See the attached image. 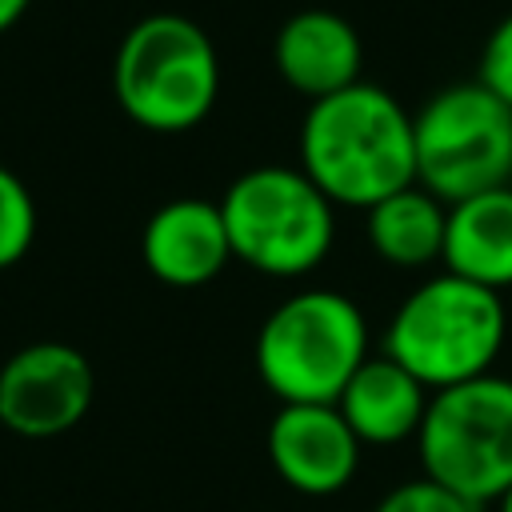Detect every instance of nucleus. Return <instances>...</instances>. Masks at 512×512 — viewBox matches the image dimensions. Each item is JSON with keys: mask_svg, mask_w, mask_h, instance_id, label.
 <instances>
[{"mask_svg": "<svg viewBox=\"0 0 512 512\" xmlns=\"http://www.w3.org/2000/svg\"><path fill=\"white\" fill-rule=\"evenodd\" d=\"M300 168L332 204L368 212L416 184L412 112L368 80L320 96L300 124Z\"/></svg>", "mask_w": 512, "mask_h": 512, "instance_id": "1", "label": "nucleus"}, {"mask_svg": "<svg viewBox=\"0 0 512 512\" xmlns=\"http://www.w3.org/2000/svg\"><path fill=\"white\" fill-rule=\"evenodd\" d=\"M508 336L500 292L456 272L424 280L392 312L384 352L404 364L428 392L492 372Z\"/></svg>", "mask_w": 512, "mask_h": 512, "instance_id": "2", "label": "nucleus"}, {"mask_svg": "<svg viewBox=\"0 0 512 512\" xmlns=\"http://www.w3.org/2000/svg\"><path fill=\"white\" fill-rule=\"evenodd\" d=\"M112 92L132 124L188 132L220 96V56L196 20L152 12L124 32L112 60Z\"/></svg>", "mask_w": 512, "mask_h": 512, "instance_id": "3", "label": "nucleus"}, {"mask_svg": "<svg viewBox=\"0 0 512 512\" xmlns=\"http://www.w3.org/2000/svg\"><path fill=\"white\" fill-rule=\"evenodd\" d=\"M364 360L368 320L332 288L292 292L256 332V372L280 404H336Z\"/></svg>", "mask_w": 512, "mask_h": 512, "instance_id": "4", "label": "nucleus"}, {"mask_svg": "<svg viewBox=\"0 0 512 512\" xmlns=\"http://www.w3.org/2000/svg\"><path fill=\"white\" fill-rule=\"evenodd\" d=\"M216 204L228 228L232 260L264 276H304L320 268L332 252V200L304 176V168H248L228 184Z\"/></svg>", "mask_w": 512, "mask_h": 512, "instance_id": "5", "label": "nucleus"}, {"mask_svg": "<svg viewBox=\"0 0 512 512\" xmlns=\"http://www.w3.org/2000/svg\"><path fill=\"white\" fill-rule=\"evenodd\" d=\"M424 476L468 504H496L512 488V380L476 376L428 396L416 432Z\"/></svg>", "mask_w": 512, "mask_h": 512, "instance_id": "6", "label": "nucleus"}, {"mask_svg": "<svg viewBox=\"0 0 512 512\" xmlns=\"http://www.w3.org/2000/svg\"><path fill=\"white\" fill-rule=\"evenodd\" d=\"M416 184L444 204L512 184V108L480 80L440 88L416 116Z\"/></svg>", "mask_w": 512, "mask_h": 512, "instance_id": "7", "label": "nucleus"}, {"mask_svg": "<svg viewBox=\"0 0 512 512\" xmlns=\"http://www.w3.org/2000/svg\"><path fill=\"white\" fill-rule=\"evenodd\" d=\"M96 396L88 356L60 340H40L12 352L0 368V424L28 440H48L76 428Z\"/></svg>", "mask_w": 512, "mask_h": 512, "instance_id": "8", "label": "nucleus"}, {"mask_svg": "<svg viewBox=\"0 0 512 512\" xmlns=\"http://www.w3.org/2000/svg\"><path fill=\"white\" fill-rule=\"evenodd\" d=\"M360 448L336 404H280L268 424V460L276 476L304 496L348 488L360 468Z\"/></svg>", "mask_w": 512, "mask_h": 512, "instance_id": "9", "label": "nucleus"}, {"mask_svg": "<svg viewBox=\"0 0 512 512\" xmlns=\"http://www.w3.org/2000/svg\"><path fill=\"white\" fill-rule=\"evenodd\" d=\"M140 256L148 272L172 288H200L216 280L232 260L220 204L200 196H180L160 204L144 224Z\"/></svg>", "mask_w": 512, "mask_h": 512, "instance_id": "10", "label": "nucleus"}, {"mask_svg": "<svg viewBox=\"0 0 512 512\" xmlns=\"http://www.w3.org/2000/svg\"><path fill=\"white\" fill-rule=\"evenodd\" d=\"M272 60L288 88L304 92L308 100H320L360 80L364 44L340 12L304 8L280 24Z\"/></svg>", "mask_w": 512, "mask_h": 512, "instance_id": "11", "label": "nucleus"}, {"mask_svg": "<svg viewBox=\"0 0 512 512\" xmlns=\"http://www.w3.org/2000/svg\"><path fill=\"white\" fill-rule=\"evenodd\" d=\"M428 396L432 392L384 352L368 356L352 372V380L336 396V408L360 444H404L416 440L420 420L428 412Z\"/></svg>", "mask_w": 512, "mask_h": 512, "instance_id": "12", "label": "nucleus"}, {"mask_svg": "<svg viewBox=\"0 0 512 512\" xmlns=\"http://www.w3.org/2000/svg\"><path fill=\"white\" fill-rule=\"evenodd\" d=\"M444 268L492 292L512 288V184L448 204Z\"/></svg>", "mask_w": 512, "mask_h": 512, "instance_id": "13", "label": "nucleus"}, {"mask_svg": "<svg viewBox=\"0 0 512 512\" xmlns=\"http://www.w3.org/2000/svg\"><path fill=\"white\" fill-rule=\"evenodd\" d=\"M448 204L428 188L408 184L368 208V244L384 264L424 268L444 256Z\"/></svg>", "mask_w": 512, "mask_h": 512, "instance_id": "14", "label": "nucleus"}, {"mask_svg": "<svg viewBox=\"0 0 512 512\" xmlns=\"http://www.w3.org/2000/svg\"><path fill=\"white\" fill-rule=\"evenodd\" d=\"M36 240V204L24 180L0 164V272L20 264Z\"/></svg>", "mask_w": 512, "mask_h": 512, "instance_id": "15", "label": "nucleus"}, {"mask_svg": "<svg viewBox=\"0 0 512 512\" xmlns=\"http://www.w3.org/2000/svg\"><path fill=\"white\" fill-rule=\"evenodd\" d=\"M372 512H480L476 504H468L464 496H456L452 488L420 476L408 484H396Z\"/></svg>", "mask_w": 512, "mask_h": 512, "instance_id": "16", "label": "nucleus"}, {"mask_svg": "<svg viewBox=\"0 0 512 512\" xmlns=\"http://www.w3.org/2000/svg\"><path fill=\"white\" fill-rule=\"evenodd\" d=\"M476 80L512 108V12L488 32L484 52H480V76Z\"/></svg>", "mask_w": 512, "mask_h": 512, "instance_id": "17", "label": "nucleus"}, {"mask_svg": "<svg viewBox=\"0 0 512 512\" xmlns=\"http://www.w3.org/2000/svg\"><path fill=\"white\" fill-rule=\"evenodd\" d=\"M32 0H0V32H8L24 12H28Z\"/></svg>", "mask_w": 512, "mask_h": 512, "instance_id": "18", "label": "nucleus"}, {"mask_svg": "<svg viewBox=\"0 0 512 512\" xmlns=\"http://www.w3.org/2000/svg\"><path fill=\"white\" fill-rule=\"evenodd\" d=\"M496 508H500V512H512V488H508V492L496 500Z\"/></svg>", "mask_w": 512, "mask_h": 512, "instance_id": "19", "label": "nucleus"}]
</instances>
